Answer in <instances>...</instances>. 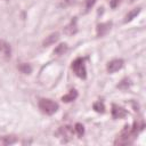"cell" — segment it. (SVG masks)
<instances>
[{
  "label": "cell",
  "mask_w": 146,
  "mask_h": 146,
  "mask_svg": "<svg viewBox=\"0 0 146 146\" xmlns=\"http://www.w3.org/2000/svg\"><path fill=\"white\" fill-rule=\"evenodd\" d=\"M145 124L144 122H135L132 124V127L130 125H124V128L122 129V131L120 132V135L117 136V138L115 139L114 144L115 145H128L131 144L132 140L137 137V135L144 129Z\"/></svg>",
  "instance_id": "1"
},
{
  "label": "cell",
  "mask_w": 146,
  "mask_h": 146,
  "mask_svg": "<svg viewBox=\"0 0 146 146\" xmlns=\"http://www.w3.org/2000/svg\"><path fill=\"white\" fill-rule=\"evenodd\" d=\"M58 104L51 99L48 98H41L39 100V108L41 110L42 113L47 115H52L58 111Z\"/></svg>",
  "instance_id": "2"
},
{
  "label": "cell",
  "mask_w": 146,
  "mask_h": 146,
  "mask_svg": "<svg viewBox=\"0 0 146 146\" xmlns=\"http://www.w3.org/2000/svg\"><path fill=\"white\" fill-rule=\"evenodd\" d=\"M72 70L76 76L80 79H86L87 78V70H86V64H84V58L78 57L72 62Z\"/></svg>",
  "instance_id": "3"
},
{
  "label": "cell",
  "mask_w": 146,
  "mask_h": 146,
  "mask_svg": "<svg viewBox=\"0 0 146 146\" xmlns=\"http://www.w3.org/2000/svg\"><path fill=\"white\" fill-rule=\"evenodd\" d=\"M123 64L124 62L120 58H116V59H112L111 62L107 63V66H106V70L108 73H115L116 71L121 70L123 67Z\"/></svg>",
  "instance_id": "4"
},
{
  "label": "cell",
  "mask_w": 146,
  "mask_h": 146,
  "mask_svg": "<svg viewBox=\"0 0 146 146\" xmlns=\"http://www.w3.org/2000/svg\"><path fill=\"white\" fill-rule=\"evenodd\" d=\"M73 132L74 131H73V128L71 125H64V127H60L58 129V131L56 132V135L59 136V137H63L64 140L66 141V140H70L73 137Z\"/></svg>",
  "instance_id": "5"
},
{
  "label": "cell",
  "mask_w": 146,
  "mask_h": 146,
  "mask_svg": "<svg viewBox=\"0 0 146 146\" xmlns=\"http://www.w3.org/2000/svg\"><path fill=\"white\" fill-rule=\"evenodd\" d=\"M112 117L113 119H123L128 115V112L125 108L116 105V104H113L112 105Z\"/></svg>",
  "instance_id": "6"
},
{
  "label": "cell",
  "mask_w": 146,
  "mask_h": 146,
  "mask_svg": "<svg viewBox=\"0 0 146 146\" xmlns=\"http://www.w3.org/2000/svg\"><path fill=\"white\" fill-rule=\"evenodd\" d=\"M112 27V22H105V23H100L97 25L96 27V34L98 38H102L104 35H106L108 33V31Z\"/></svg>",
  "instance_id": "7"
},
{
  "label": "cell",
  "mask_w": 146,
  "mask_h": 146,
  "mask_svg": "<svg viewBox=\"0 0 146 146\" xmlns=\"http://www.w3.org/2000/svg\"><path fill=\"white\" fill-rule=\"evenodd\" d=\"M63 32L66 35H73V34H75L78 32V23H76V18L75 17L64 27Z\"/></svg>",
  "instance_id": "8"
},
{
  "label": "cell",
  "mask_w": 146,
  "mask_h": 146,
  "mask_svg": "<svg viewBox=\"0 0 146 146\" xmlns=\"http://www.w3.org/2000/svg\"><path fill=\"white\" fill-rule=\"evenodd\" d=\"M0 54L3 56L5 59H9L11 56L10 44L8 42H6L5 40H0Z\"/></svg>",
  "instance_id": "9"
},
{
  "label": "cell",
  "mask_w": 146,
  "mask_h": 146,
  "mask_svg": "<svg viewBox=\"0 0 146 146\" xmlns=\"http://www.w3.org/2000/svg\"><path fill=\"white\" fill-rule=\"evenodd\" d=\"M59 39V34L57 32H54V33H50L48 36H46V39L42 41V46L43 47H49L51 44H54L55 42H57Z\"/></svg>",
  "instance_id": "10"
},
{
  "label": "cell",
  "mask_w": 146,
  "mask_h": 146,
  "mask_svg": "<svg viewBox=\"0 0 146 146\" xmlns=\"http://www.w3.org/2000/svg\"><path fill=\"white\" fill-rule=\"evenodd\" d=\"M76 97H78V91H76L75 89H72V90L68 91V94H66V95H64V96L62 97V100H63L64 103H70V102L75 100Z\"/></svg>",
  "instance_id": "11"
},
{
  "label": "cell",
  "mask_w": 146,
  "mask_h": 146,
  "mask_svg": "<svg viewBox=\"0 0 146 146\" xmlns=\"http://www.w3.org/2000/svg\"><path fill=\"white\" fill-rule=\"evenodd\" d=\"M0 141L3 144V145H11V144H15L17 141V137L14 136V135H8V136H3L1 137Z\"/></svg>",
  "instance_id": "12"
},
{
  "label": "cell",
  "mask_w": 146,
  "mask_h": 146,
  "mask_svg": "<svg viewBox=\"0 0 146 146\" xmlns=\"http://www.w3.org/2000/svg\"><path fill=\"white\" fill-rule=\"evenodd\" d=\"M67 49H68V47H67L66 43H60V44H58V46L54 49V55H56V56H62V55H64V54L67 51Z\"/></svg>",
  "instance_id": "13"
},
{
  "label": "cell",
  "mask_w": 146,
  "mask_h": 146,
  "mask_svg": "<svg viewBox=\"0 0 146 146\" xmlns=\"http://www.w3.org/2000/svg\"><path fill=\"white\" fill-rule=\"evenodd\" d=\"M18 71L23 74H30L32 72V66L29 64V63H21L18 66H17Z\"/></svg>",
  "instance_id": "14"
},
{
  "label": "cell",
  "mask_w": 146,
  "mask_h": 146,
  "mask_svg": "<svg viewBox=\"0 0 146 146\" xmlns=\"http://www.w3.org/2000/svg\"><path fill=\"white\" fill-rule=\"evenodd\" d=\"M139 13H140V8H135V9H132V10H130V11L125 15V17H124V23H128V22L132 21Z\"/></svg>",
  "instance_id": "15"
},
{
  "label": "cell",
  "mask_w": 146,
  "mask_h": 146,
  "mask_svg": "<svg viewBox=\"0 0 146 146\" xmlns=\"http://www.w3.org/2000/svg\"><path fill=\"white\" fill-rule=\"evenodd\" d=\"M130 86H131V81H130V79L124 78V79H122V80L119 82L117 88L121 89V90H128V89L130 88Z\"/></svg>",
  "instance_id": "16"
},
{
  "label": "cell",
  "mask_w": 146,
  "mask_h": 146,
  "mask_svg": "<svg viewBox=\"0 0 146 146\" xmlns=\"http://www.w3.org/2000/svg\"><path fill=\"white\" fill-rule=\"evenodd\" d=\"M92 108L97 112V113H104L105 112V105L102 100H98V102H95L94 105H92Z\"/></svg>",
  "instance_id": "17"
},
{
  "label": "cell",
  "mask_w": 146,
  "mask_h": 146,
  "mask_svg": "<svg viewBox=\"0 0 146 146\" xmlns=\"http://www.w3.org/2000/svg\"><path fill=\"white\" fill-rule=\"evenodd\" d=\"M74 131L76 132V135H78L79 137H82V136L84 135V127H83L81 123H76V124L74 125Z\"/></svg>",
  "instance_id": "18"
},
{
  "label": "cell",
  "mask_w": 146,
  "mask_h": 146,
  "mask_svg": "<svg viewBox=\"0 0 146 146\" xmlns=\"http://www.w3.org/2000/svg\"><path fill=\"white\" fill-rule=\"evenodd\" d=\"M97 0H86V10L88 11L89 9H91L94 7V5L96 3Z\"/></svg>",
  "instance_id": "19"
},
{
  "label": "cell",
  "mask_w": 146,
  "mask_h": 146,
  "mask_svg": "<svg viewBox=\"0 0 146 146\" xmlns=\"http://www.w3.org/2000/svg\"><path fill=\"white\" fill-rule=\"evenodd\" d=\"M121 1L122 0H111V2H110V6H111V8H116L120 3H121Z\"/></svg>",
  "instance_id": "20"
},
{
  "label": "cell",
  "mask_w": 146,
  "mask_h": 146,
  "mask_svg": "<svg viewBox=\"0 0 146 146\" xmlns=\"http://www.w3.org/2000/svg\"><path fill=\"white\" fill-rule=\"evenodd\" d=\"M133 1H135V0H129V2H133Z\"/></svg>",
  "instance_id": "21"
}]
</instances>
